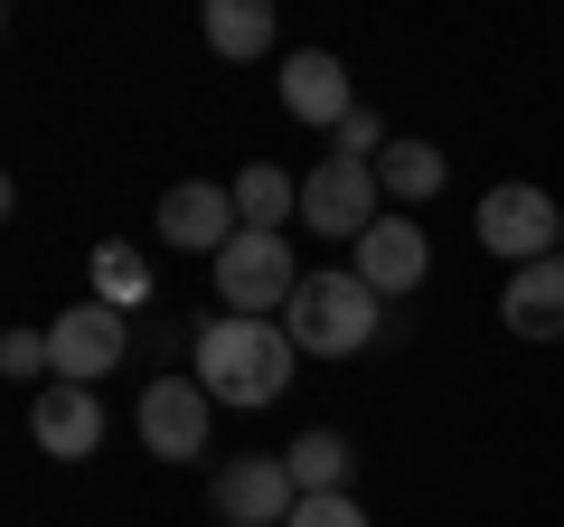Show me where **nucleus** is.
Wrapping results in <instances>:
<instances>
[{
  "mask_svg": "<svg viewBox=\"0 0 564 527\" xmlns=\"http://www.w3.org/2000/svg\"><path fill=\"white\" fill-rule=\"evenodd\" d=\"M555 255H564V245H555Z\"/></svg>",
  "mask_w": 564,
  "mask_h": 527,
  "instance_id": "22",
  "label": "nucleus"
},
{
  "mask_svg": "<svg viewBox=\"0 0 564 527\" xmlns=\"http://www.w3.org/2000/svg\"><path fill=\"white\" fill-rule=\"evenodd\" d=\"M302 490H292V462L282 452H245V462L217 471V518L226 527H292Z\"/></svg>",
  "mask_w": 564,
  "mask_h": 527,
  "instance_id": "8",
  "label": "nucleus"
},
{
  "mask_svg": "<svg viewBox=\"0 0 564 527\" xmlns=\"http://www.w3.org/2000/svg\"><path fill=\"white\" fill-rule=\"evenodd\" d=\"M29 433H39V452H57V462H95V452H104V396H95V386L47 377L39 406H29Z\"/></svg>",
  "mask_w": 564,
  "mask_h": 527,
  "instance_id": "11",
  "label": "nucleus"
},
{
  "mask_svg": "<svg viewBox=\"0 0 564 527\" xmlns=\"http://www.w3.org/2000/svg\"><path fill=\"white\" fill-rule=\"evenodd\" d=\"M499 321H508V340H564V255L518 264V273H508Z\"/></svg>",
  "mask_w": 564,
  "mask_h": 527,
  "instance_id": "13",
  "label": "nucleus"
},
{
  "mask_svg": "<svg viewBox=\"0 0 564 527\" xmlns=\"http://www.w3.org/2000/svg\"><path fill=\"white\" fill-rule=\"evenodd\" d=\"M348 273H358L377 302H404V292L433 273V236H423L414 217H377V226L358 236V264H348Z\"/></svg>",
  "mask_w": 564,
  "mask_h": 527,
  "instance_id": "10",
  "label": "nucleus"
},
{
  "mask_svg": "<svg viewBox=\"0 0 564 527\" xmlns=\"http://www.w3.org/2000/svg\"><path fill=\"white\" fill-rule=\"evenodd\" d=\"M207 415H217V396H207L198 377H151L132 406V433L151 462H198L207 452Z\"/></svg>",
  "mask_w": 564,
  "mask_h": 527,
  "instance_id": "5",
  "label": "nucleus"
},
{
  "mask_svg": "<svg viewBox=\"0 0 564 527\" xmlns=\"http://www.w3.org/2000/svg\"><path fill=\"white\" fill-rule=\"evenodd\" d=\"M282 114H292V122H321V132H339V122L358 114V95H348V66L329 57V47H292V57H282Z\"/></svg>",
  "mask_w": 564,
  "mask_h": 527,
  "instance_id": "12",
  "label": "nucleus"
},
{
  "mask_svg": "<svg viewBox=\"0 0 564 527\" xmlns=\"http://www.w3.org/2000/svg\"><path fill=\"white\" fill-rule=\"evenodd\" d=\"M292 330L282 321H245V311H217L198 321V386L217 406H273L282 386H292Z\"/></svg>",
  "mask_w": 564,
  "mask_h": 527,
  "instance_id": "1",
  "label": "nucleus"
},
{
  "mask_svg": "<svg viewBox=\"0 0 564 527\" xmlns=\"http://www.w3.org/2000/svg\"><path fill=\"white\" fill-rule=\"evenodd\" d=\"M236 236H245L236 189H217V180H180V189L161 198V245H180V255H207V264H217Z\"/></svg>",
  "mask_w": 564,
  "mask_h": 527,
  "instance_id": "9",
  "label": "nucleus"
},
{
  "mask_svg": "<svg viewBox=\"0 0 564 527\" xmlns=\"http://www.w3.org/2000/svg\"><path fill=\"white\" fill-rule=\"evenodd\" d=\"M480 245H489V255H508V273H518V264H545L564 245V207L545 198L536 180H508V189H489V198H480Z\"/></svg>",
  "mask_w": 564,
  "mask_h": 527,
  "instance_id": "4",
  "label": "nucleus"
},
{
  "mask_svg": "<svg viewBox=\"0 0 564 527\" xmlns=\"http://www.w3.org/2000/svg\"><path fill=\"white\" fill-rule=\"evenodd\" d=\"M377 321H386V302L358 273H302V292L282 311V330H292L302 358H358V348L377 340Z\"/></svg>",
  "mask_w": 564,
  "mask_h": 527,
  "instance_id": "2",
  "label": "nucleus"
},
{
  "mask_svg": "<svg viewBox=\"0 0 564 527\" xmlns=\"http://www.w3.org/2000/svg\"><path fill=\"white\" fill-rule=\"evenodd\" d=\"M292 292H302V264H292L282 236H263V226H245V236L217 255V302L245 311V321H282Z\"/></svg>",
  "mask_w": 564,
  "mask_h": 527,
  "instance_id": "3",
  "label": "nucleus"
},
{
  "mask_svg": "<svg viewBox=\"0 0 564 527\" xmlns=\"http://www.w3.org/2000/svg\"><path fill=\"white\" fill-rule=\"evenodd\" d=\"M236 217L263 226V236H282V217H302V180H292V170H273V161H254V170L236 180Z\"/></svg>",
  "mask_w": 564,
  "mask_h": 527,
  "instance_id": "16",
  "label": "nucleus"
},
{
  "mask_svg": "<svg viewBox=\"0 0 564 527\" xmlns=\"http://www.w3.org/2000/svg\"><path fill=\"white\" fill-rule=\"evenodd\" d=\"M0 367H10V377H57V367H47V330H10V340H0Z\"/></svg>",
  "mask_w": 564,
  "mask_h": 527,
  "instance_id": "20",
  "label": "nucleus"
},
{
  "mask_svg": "<svg viewBox=\"0 0 564 527\" xmlns=\"http://www.w3.org/2000/svg\"><path fill=\"white\" fill-rule=\"evenodd\" d=\"M377 198H386V180H377V170H367V161H339V151H329V161L302 180V226H311V236L358 245L367 226H377Z\"/></svg>",
  "mask_w": 564,
  "mask_h": 527,
  "instance_id": "7",
  "label": "nucleus"
},
{
  "mask_svg": "<svg viewBox=\"0 0 564 527\" xmlns=\"http://www.w3.org/2000/svg\"><path fill=\"white\" fill-rule=\"evenodd\" d=\"M95 302H113L122 321H132V311L151 302V264H141L122 236H113V245H95Z\"/></svg>",
  "mask_w": 564,
  "mask_h": 527,
  "instance_id": "17",
  "label": "nucleus"
},
{
  "mask_svg": "<svg viewBox=\"0 0 564 527\" xmlns=\"http://www.w3.org/2000/svg\"><path fill=\"white\" fill-rule=\"evenodd\" d=\"M292 527H367V508L339 490V499H302V508H292Z\"/></svg>",
  "mask_w": 564,
  "mask_h": 527,
  "instance_id": "21",
  "label": "nucleus"
},
{
  "mask_svg": "<svg viewBox=\"0 0 564 527\" xmlns=\"http://www.w3.org/2000/svg\"><path fill=\"white\" fill-rule=\"evenodd\" d=\"M329 151H339V161H367V170H377L386 151H395V142H386V114H367V104H358V114L329 132Z\"/></svg>",
  "mask_w": 564,
  "mask_h": 527,
  "instance_id": "19",
  "label": "nucleus"
},
{
  "mask_svg": "<svg viewBox=\"0 0 564 527\" xmlns=\"http://www.w3.org/2000/svg\"><path fill=\"white\" fill-rule=\"evenodd\" d=\"M122 348H132V321H122L113 302H66L57 321H47V367H57L66 386H95L122 367Z\"/></svg>",
  "mask_w": 564,
  "mask_h": 527,
  "instance_id": "6",
  "label": "nucleus"
},
{
  "mask_svg": "<svg viewBox=\"0 0 564 527\" xmlns=\"http://www.w3.org/2000/svg\"><path fill=\"white\" fill-rule=\"evenodd\" d=\"M198 29H207L217 57H263V47H273V10H263V0H207Z\"/></svg>",
  "mask_w": 564,
  "mask_h": 527,
  "instance_id": "15",
  "label": "nucleus"
},
{
  "mask_svg": "<svg viewBox=\"0 0 564 527\" xmlns=\"http://www.w3.org/2000/svg\"><path fill=\"white\" fill-rule=\"evenodd\" d=\"M443 151H433V142H395V151H386V161H377V180H386V198H404V207H423V198H433V189H443Z\"/></svg>",
  "mask_w": 564,
  "mask_h": 527,
  "instance_id": "18",
  "label": "nucleus"
},
{
  "mask_svg": "<svg viewBox=\"0 0 564 527\" xmlns=\"http://www.w3.org/2000/svg\"><path fill=\"white\" fill-rule=\"evenodd\" d=\"M282 462H292V490H302V499H339V490H348V462H358V452H348V433L311 424L302 443L282 452Z\"/></svg>",
  "mask_w": 564,
  "mask_h": 527,
  "instance_id": "14",
  "label": "nucleus"
}]
</instances>
